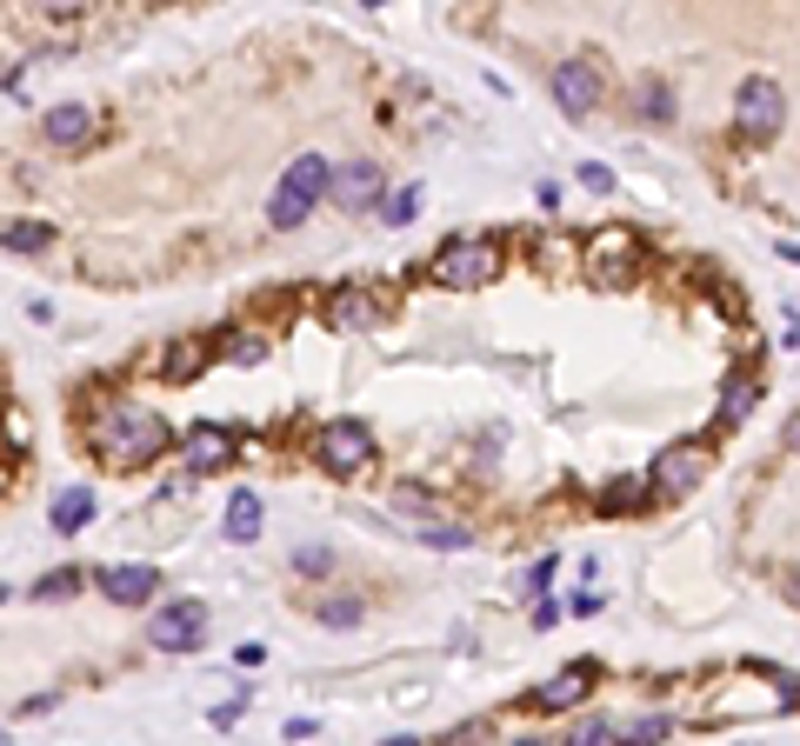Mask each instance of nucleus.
Segmentation results:
<instances>
[{
  "instance_id": "1",
  "label": "nucleus",
  "mask_w": 800,
  "mask_h": 746,
  "mask_svg": "<svg viewBox=\"0 0 800 746\" xmlns=\"http://www.w3.org/2000/svg\"><path fill=\"white\" fill-rule=\"evenodd\" d=\"M88 440H94V454L107 467L134 473V467H147V460L168 454V421H153L147 406H107L101 421L88 427Z\"/></svg>"
},
{
  "instance_id": "2",
  "label": "nucleus",
  "mask_w": 800,
  "mask_h": 746,
  "mask_svg": "<svg viewBox=\"0 0 800 746\" xmlns=\"http://www.w3.org/2000/svg\"><path fill=\"white\" fill-rule=\"evenodd\" d=\"M328 187H334V168H328V160H320V153H294V168L281 174V187H274V200H267V220H274V227H300Z\"/></svg>"
},
{
  "instance_id": "3",
  "label": "nucleus",
  "mask_w": 800,
  "mask_h": 746,
  "mask_svg": "<svg viewBox=\"0 0 800 746\" xmlns=\"http://www.w3.org/2000/svg\"><path fill=\"white\" fill-rule=\"evenodd\" d=\"M501 274V246L494 240H447L441 254H434V280L441 287H454V294H467V287H488Z\"/></svg>"
},
{
  "instance_id": "4",
  "label": "nucleus",
  "mask_w": 800,
  "mask_h": 746,
  "mask_svg": "<svg viewBox=\"0 0 800 746\" xmlns=\"http://www.w3.org/2000/svg\"><path fill=\"white\" fill-rule=\"evenodd\" d=\"M780 120H787V94L774 88V80H767V73L741 80V94H734V134L754 140V147H767V140L780 134Z\"/></svg>"
},
{
  "instance_id": "5",
  "label": "nucleus",
  "mask_w": 800,
  "mask_h": 746,
  "mask_svg": "<svg viewBox=\"0 0 800 746\" xmlns=\"http://www.w3.org/2000/svg\"><path fill=\"white\" fill-rule=\"evenodd\" d=\"M313 460L328 467V473H361L374 460V434L361 421H328V427L313 434Z\"/></svg>"
},
{
  "instance_id": "6",
  "label": "nucleus",
  "mask_w": 800,
  "mask_h": 746,
  "mask_svg": "<svg viewBox=\"0 0 800 746\" xmlns=\"http://www.w3.org/2000/svg\"><path fill=\"white\" fill-rule=\"evenodd\" d=\"M201 627H207V607L201 600H174V607H160L147 620V640H153V653H194Z\"/></svg>"
},
{
  "instance_id": "7",
  "label": "nucleus",
  "mask_w": 800,
  "mask_h": 746,
  "mask_svg": "<svg viewBox=\"0 0 800 746\" xmlns=\"http://www.w3.org/2000/svg\"><path fill=\"white\" fill-rule=\"evenodd\" d=\"M553 101H560L568 120H587L601 107V67L594 60H560L553 67Z\"/></svg>"
},
{
  "instance_id": "8",
  "label": "nucleus",
  "mask_w": 800,
  "mask_h": 746,
  "mask_svg": "<svg viewBox=\"0 0 800 746\" xmlns=\"http://www.w3.org/2000/svg\"><path fill=\"white\" fill-rule=\"evenodd\" d=\"M587 687H594V659H574L568 674H553V680H540L527 693V713H568V707L587 700Z\"/></svg>"
},
{
  "instance_id": "9",
  "label": "nucleus",
  "mask_w": 800,
  "mask_h": 746,
  "mask_svg": "<svg viewBox=\"0 0 800 746\" xmlns=\"http://www.w3.org/2000/svg\"><path fill=\"white\" fill-rule=\"evenodd\" d=\"M233 454H240V440H233L220 421H201V427L187 434V473H220Z\"/></svg>"
},
{
  "instance_id": "10",
  "label": "nucleus",
  "mask_w": 800,
  "mask_h": 746,
  "mask_svg": "<svg viewBox=\"0 0 800 746\" xmlns=\"http://www.w3.org/2000/svg\"><path fill=\"white\" fill-rule=\"evenodd\" d=\"M153 587H160L153 566H107V573H101V594H107L114 607H140V600H153Z\"/></svg>"
},
{
  "instance_id": "11",
  "label": "nucleus",
  "mask_w": 800,
  "mask_h": 746,
  "mask_svg": "<svg viewBox=\"0 0 800 746\" xmlns=\"http://www.w3.org/2000/svg\"><path fill=\"white\" fill-rule=\"evenodd\" d=\"M328 320L367 334V326H380V300H374L367 287H334V294H328Z\"/></svg>"
},
{
  "instance_id": "12",
  "label": "nucleus",
  "mask_w": 800,
  "mask_h": 746,
  "mask_svg": "<svg viewBox=\"0 0 800 746\" xmlns=\"http://www.w3.org/2000/svg\"><path fill=\"white\" fill-rule=\"evenodd\" d=\"M328 194H334L341 207H374V200H380V168H374V160H347Z\"/></svg>"
},
{
  "instance_id": "13",
  "label": "nucleus",
  "mask_w": 800,
  "mask_h": 746,
  "mask_svg": "<svg viewBox=\"0 0 800 746\" xmlns=\"http://www.w3.org/2000/svg\"><path fill=\"white\" fill-rule=\"evenodd\" d=\"M700 473H707V454H700V447H674V454L654 460V486H661V493H687Z\"/></svg>"
},
{
  "instance_id": "14",
  "label": "nucleus",
  "mask_w": 800,
  "mask_h": 746,
  "mask_svg": "<svg viewBox=\"0 0 800 746\" xmlns=\"http://www.w3.org/2000/svg\"><path fill=\"white\" fill-rule=\"evenodd\" d=\"M41 134H47L54 147H80V140L94 134V107H80V101H60V107H47Z\"/></svg>"
},
{
  "instance_id": "15",
  "label": "nucleus",
  "mask_w": 800,
  "mask_h": 746,
  "mask_svg": "<svg viewBox=\"0 0 800 746\" xmlns=\"http://www.w3.org/2000/svg\"><path fill=\"white\" fill-rule=\"evenodd\" d=\"M88 520H94V493L88 486H60L54 501H47V527L54 533H80Z\"/></svg>"
},
{
  "instance_id": "16",
  "label": "nucleus",
  "mask_w": 800,
  "mask_h": 746,
  "mask_svg": "<svg viewBox=\"0 0 800 746\" xmlns=\"http://www.w3.org/2000/svg\"><path fill=\"white\" fill-rule=\"evenodd\" d=\"M254 533H261V493L240 486L227 501V540H254Z\"/></svg>"
},
{
  "instance_id": "17",
  "label": "nucleus",
  "mask_w": 800,
  "mask_h": 746,
  "mask_svg": "<svg viewBox=\"0 0 800 746\" xmlns=\"http://www.w3.org/2000/svg\"><path fill=\"white\" fill-rule=\"evenodd\" d=\"M754 400H761V387H754L747 374H734L728 387H720V421H728V427H734V421H747V413H754Z\"/></svg>"
},
{
  "instance_id": "18",
  "label": "nucleus",
  "mask_w": 800,
  "mask_h": 746,
  "mask_svg": "<svg viewBox=\"0 0 800 746\" xmlns=\"http://www.w3.org/2000/svg\"><path fill=\"white\" fill-rule=\"evenodd\" d=\"M361 613H367V607H361L354 594H328V600H320V607H313V620H320V627H334V633H347V627H361Z\"/></svg>"
},
{
  "instance_id": "19",
  "label": "nucleus",
  "mask_w": 800,
  "mask_h": 746,
  "mask_svg": "<svg viewBox=\"0 0 800 746\" xmlns=\"http://www.w3.org/2000/svg\"><path fill=\"white\" fill-rule=\"evenodd\" d=\"M220 354H227V367H261V360H267V341H261V334H227Z\"/></svg>"
},
{
  "instance_id": "20",
  "label": "nucleus",
  "mask_w": 800,
  "mask_h": 746,
  "mask_svg": "<svg viewBox=\"0 0 800 746\" xmlns=\"http://www.w3.org/2000/svg\"><path fill=\"white\" fill-rule=\"evenodd\" d=\"M654 480V473H648ZM648 480H614L607 493H601V507L607 514H627V507H640V501H648Z\"/></svg>"
},
{
  "instance_id": "21",
  "label": "nucleus",
  "mask_w": 800,
  "mask_h": 746,
  "mask_svg": "<svg viewBox=\"0 0 800 746\" xmlns=\"http://www.w3.org/2000/svg\"><path fill=\"white\" fill-rule=\"evenodd\" d=\"M414 214H421V187H400V194L380 200V220H387V227H408Z\"/></svg>"
},
{
  "instance_id": "22",
  "label": "nucleus",
  "mask_w": 800,
  "mask_h": 746,
  "mask_svg": "<svg viewBox=\"0 0 800 746\" xmlns=\"http://www.w3.org/2000/svg\"><path fill=\"white\" fill-rule=\"evenodd\" d=\"M47 240H54V233H47L41 220H14V227H8V254H41Z\"/></svg>"
},
{
  "instance_id": "23",
  "label": "nucleus",
  "mask_w": 800,
  "mask_h": 746,
  "mask_svg": "<svg viewBox=\"0 0 800 746\" xmlns=\"http://www.w3.org/2000/svg\"><path fill=\"white\" fill-rule=\"evenodd\" d=\"M80 579H88V573H80V566H60V573H47V579H34V600H67V594L80 587Z\"/></svg>"
},
{
  "instance_id": "24",
  "label": "nucleus",
  "mask_w": 800,
  "mask_h": 746,
  "mask_svg": "<svg viewBox=\"0 0 800 746\" xmlns=\"http://www.w3.org/2000/svg\"><path fill=\"white\" fill-rule=\"evenodd\" d=\"M640 120H654V127H661V120H674V94H667V88H654V80L640 88Z\"/></svg>"
},
{
  "instance_id": "25",
  "label": "nucleus",
  "mask_w": 800,
  "mask_h": 746,
  "mask_svg": "<svg viewBox=\"0 0 800 746\" xmlns=\"http://www.w3.org/2000/svg\"><path fill=\"white\" fill-rule=\"evenodd\" d=\"M627 739H633V746H654V739H674V720L648 713V720H633V726H627Z\"/></svg>"
},
{
  "instance_id": "26",
  "label": "nucleus",
  "mask_w": 800,
  "mask_h": 746,
  "mask_svg": "<svg viewBox=\"0 0 800 746\" xmlns=\"http://www.w3.org/2000/svg\"><path fill=\"white\" fill-rule=\"evenodd\" d=\"M168 360H174L168 374H174V380H187V374H201V360H207V347H201V341H187V347H174Z\"/></svg>"
},
{
  "instance_id": "27",
  "label": "nucleus",
  "mask_w": 800,
  "mask_h": 746,
  "mask_svg": "<svg viewBox=\"0 0 800 746\" xmlns=\"http://www.w3.org/2000/svg\"><path fill=\"white\" fill-rule=\"evenodd\" d=\"M614 254H633V233H601L594 240V261H601V274H607V261Z\"/></svg>"
},
{
  "instance_id": "28",
  "label": "nucleus",
  "mask_w": 800,
  "mask_h": 746,
  "mask_svg": "<svg viewBox=\"0 0 800 746\" xmlns=\"http://www.w3.org/2000/svg\"><path fill=\"white\" fill-rule=\"evenodd\" d=\"M574 739H581V746H607V739H620V726H614V720H581Z\"/></svg>"
},
{
  "instance_id": "29",
  "label": "nucleus",
  "mask_w": 800,
  "mask_h": 746,
  "mask_svg": "<svg viewBox=\"0 0 800 746\" xmlns=\"http://www.w3.org/2000/svg\"><path fill=\"white\" fill-rule=\"evenodd\" d=\"M328 566H334L328 547H300V553H294V573H328Z\"/></svg>"
},
{
  "instance_id": "30",
  "label": "nucleus",
  "mask_w": 800,
  "mask_h": 746,
  "mask_svg": "<svg viewBox=\"0 0 800 746\" xmlns=\"http://www.w3.org/2000/svg\"><path fill=\"white\" fill-rule=\"evenodd\" d=\"M553 573H560V560H540V566L521 579V587H527V594H547V579H553Z\"/></svg>"
},
{
  "instance_id": "31",
  "label": "nucleus",
  "mask_w": 800,
  "mask_h": 746,
  "mask_svg": "<svg viewBox=\"0 0 800 746\" xmlns=\"http://www.w3.org/2000/svg\"><path fill=\"white\" fill-rule=\"evenodd\" d=\"M581 187H594V194H607V187H614V174L601 168V160H587V168H581Z\"/></svg>"
},
{
  "instance_id": "32",
  "label": "nucleus",
  "mask_w": 800,
  "mask_h": 746,
  "mask_svg": "<svg viewBox=\"0 0 800 746\" xmlns=\"http://www.w3.org/2000/svg\"><path fill=\"white\" fill-rule=\"evenodd\" d=\"M240 707H248V693H240V700H220L207 720H214V726H233V720H240Z\"/></svg>"
},
{
  "instance_id": "33",
  "label": "nucleus",
  "mask_w": 800,
  "mask_h": 746,
  "mask_svg": "<svg viewBox=\"0 0 800 746\" xmlns=\"http://www.w3.org/2000/svg\"><path fill=\"white\" fill-rule=\"evenodd\" d=\"M41 14H80V0H34Z\"/></svg>"
},
{
  "instance_id": "34",
  "label": "nucleus",
  "mask_w": 800,
  "mask_h": 746,
  "mask_svg": "<svg viewBox=\"0 0 800 746\" xmlns=\"http://www.w3.org/2000/svg\"><path fill=\"white\" fill-rule=\"evenodd\" d=\"M780 440H787V454H800V413L787 421V434H780Z\"/></svg>"
},
{
  "instance_id": "35",
  "label": "nucleus",
  "mask_w": 800,
  "mask_h": 746,
  "mask_svg": "<svg viewBox=\"0 0 800 746\" xmlns=\"http://www.w3.org/2000/svg\"><path fill=\"white\" fill-rule=\"evenodd\" d=\"M787 600H793V607H800V573H787Z\"/></svg>"
},
{
  "instance_id": "36",
  "label": "nucleus",
  "mask_w": 800,
  "mask_h": 746,
  "mask_svg": "<svg viewBox=\"0 0 800 746\" xmlns=\"http://www.w3.org/2000/svg\"><path fill=\"white\" fill-rule=\"evenodd\" d=\"M361 8H387V0H361Z\"/></svg>"
}]
</instances>
